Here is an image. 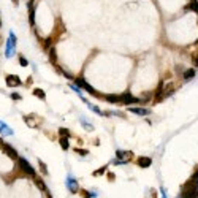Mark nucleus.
<instances>
[{"label": "nucleus", "instance_id": "9b49d317", "mask_svg": "<svg viewBox=\"0 0 198 198\" xmlns=\"http://www.w3.org/2000/svg\"><path fill=\"white\" fill-rule=\"evenodd\" d=\"M129 111L133 112V114H138V116H149L151 114V110H147V108H135V106H130Z\"/></svg>", "mask_w": 198, "mask_h": 198}, {"label": "nucleus", "instance_id": "f704fd0d", "mask_svg": "<svg viewBox=\"0 0 198 198\" xmlns=\"http://www.w3.org/2000/svg\"><path fill=\"white\" fill-rule=\"evenodd\" d=\"M160 193H162V198H168V197H166V192H165V187L160 189Z\"/></svg>", "mask_w": 198, "mask_h": 198}, {"label": "nucleus", "instance_id": "4c0bfd02", "mask_svg": "<svg viewBox=\"0 0 198 198\" xmlns=\"http://www.w3.org/2000/svg\"><path fill=\"white\" fill-rule=\"evenodd\" d=\"M13 3H14V5L18 6V5H19V0H13Z\"/></svg>", "mask_w": 198, "mask_h": 198}, {"label": "nucleus", "instance_id": "2eb2a0df", "mask_svg": "<svg viewBox=\"0 0 198 198\" xmlns=\"http://www.w3.org/2000/svg\"><path fill=\"white\" fill-rule=\"evenodd\" d=\"M197 75V71L193 68H189V70H185L184 73H182V78H184V81H190V79H193Z\"/></svg>", "mask_w": 198, "mask_h": 198}, {"label": "nucleus", "instance_id": "bb28decb", "mask_svg": "<svg viewBox=\"0 0 198 198\" xmlns=\"http://www.w3.org/2000/svg\"><path fill=\"white\" fill-rule=\"evenodd\" d=\"M75 152H76L78 155H81V157H86V155L89 154V151H86V149H79V147H75Z\"/></svg>", "mask_w": 198, "mask_h": 198}, {"label": "nucleus", "instance_id": "a878e982", "mask_svg": "<svg viewBox=\"0 0 198 198\" xmlns=\"http://www.w3.org/2000/svg\"><path fill=\"white\" fill-rule=\"evenodd\" d=\"M106 170H108L106 165L102 166V168H98V170H95V171H94V176H100V174H105V173H106Z\"/></svg>", "mask_w": 198, "mask_h": 198}, {"label": "nucleus", "instance_id": "f03ea898", "mask_svg": "<svg viewBox=\"0 0 198 198\" xmlns=\"http://www.w3.org/2000/svg\"><path fill=\"white\" fill-rule=\"evenodd\" d=\"M18 163H19V168L22 170V173H25L27 176H32V177L37 176V173H35V168L29 163V160H27V158L19 157V158H18Z\"/></svg>", "mask_w": 198, "mask_h": 198}, {"label": "nucleus", "instance_id": "f257e3e1", "mask_svg": "<svg viewBox=\"0 0 198 198\" xmlns=\"http://www.w3.org/2000/svg\"><path fill=\"white\" fill-rule=\"evenodd\" d=\"M75 84L78 87H81V89H84V91L87 92V94H91V95H94V97H97V98H102V94H98V92L95 91L94 87L91 86V84H87L86 81H84V78H75Z\"/></svg>", "mask_w": 198, "mask_h": 198}, {"label": "nucleus", "instance_id": "20e7f679", "mask_svg": "<svg viewBox=\"0 0 198 198\" xmlns=\"http://www.w3.org/2000/svg\"><path fill=\"white\" fill-rule=\"evenodd\" d=\"M121 103L124 105H133V103H146L143 98H135V97H132L130 92H124V94H121Z\"/></svg>", "mask_w": 198, "mask_h": 198}, {"label": "nucleus", "instance_id": "6e6552de", "mask_svg": "<svg viewBox=\"0 0 198 198\" xmlns=\"http://www.w3.org/2000/svg\"><path fill=\"white\" fill-rule=\"evenodd\" d=\"M27 8H29V24L32 27H35V3H33V0L27 2Z\"/></svg>", "mask_w": 198, "mask_h": 198}, {"label": "nucleus", "instance_id": "c85d7f7f", "mask_svg": "<svg viewBox=\"0 0 198 198\" xmlns=\"http://www.w3.org/2000/svg\"><path fill=\"white\" fill-rule=\"evenodd\" d=\"M19 65H21V67H27V65H29V60H27L24 56H19Z\"/></svg>", "mask_w": 198, "mask_h": 198}, {"label": "nucleus", "instance_id": "4468645a", "mask_svg": "<svg viewBox=\"0 0 198 198\" xmlns=\"http://www.w3.org/2000/svg\"><path fill=\"white\" fill-rule=\"evenodd\" d=\"M103 98L108 103H121V95H116V94H106L103 95Z\"/></svg>", "mask_w": 198, "mask_h": 198}, {"label": "nucleus", "instance_id": "f8f14e48", "mask_svg": "<svg viewBox=\"0 0 198 198\" xmlns=\"http://www.w3.org/2000/svg\"><path fill=\"white\" fill-rule=\"evenodd\" d=\"M136 163H138V166H141V168H149V166L152 165V158L151 157H138Z\"/></svg>", "mask_w": 198, "mask_h": 198}, {"label": "nucleus", "instance_id": "5701e85b", "mask_svg": "<svg viewBox=\"0 0 198 198\" xmlns=\"http://www.w3.org/2000/svg\"><path fill=\"white\" fill-rule=\"evenodd\" d=\"M86 105L89 106V110H92L94 112H97V114H100V116H103V111L100 110L98 106H95V105H92V103H89V102H86Z\"/></svg>", "mask_w": 198, "mask_h": 198}, {"label": "nucleus", "instance_id": "39448f33", "mask_svg": "<svg viewBox=\"0 0 198 198\" xmlns=\"http://www.w3.org/2000/svg\"><path fill=\"white\" fill-rule=\"evenodd\" d=\"M2 149H3V152L8 155L10 158H13V160H18V158H19L18 151L14 149V147L11 146V144H8V143H3V144H2Z\"/></svg>", "mask_w": 198, "mask_h": 198}, {"label": "nucleus", "instance_id": "a211bd4d", "mask_svg": "<svg viewBox=\"0 0 198 198\" xmlns=\"http://www.w3.org/2000/svg\"><path fill=\"white\" fill-rule=\"evenodd\" d=\"M48 51H49V60H51V64H52V65H57V54H56V48H52V46H51V48H49Z\"/></svg>", "mask_w": 198, "mask_h": 198}, {"label": "nucleus", "instance_id": "b1692460", "mask_svg": "<svg viewBox=\"0 0 198 198\" xmlns=\"http://www.w3.org/2000/svg\"><path fill=\"white\" fill-rule=\"evenodd\" d=\"M81 124L84 125V129H86L87 132H92V130H94V125H92L91 122H86V119H84V117H81Z\"/></svg>", "mask_w": 198, "mask_h": 198}, {"label": "nucleus", "instance_id": "dca6fc26", "mask_svg": "<svg viewBox=\"0 0 198 198\" xmlns=\"http://www.w3.org/2000/svg\"><path fill=\"white\" fill-rule=\"evenodd\" d=\"M59 144H60V147L64 151H68L70 149V139L67 136H60L59 138Z\"/></svg>", "mask_w": 198, "mask_h": 198}, {"label": "nucleus", "instance_id": "c756f323", "mask_svg": "<svg viewBox=\"0 0 198 198\" xmlns=\"http://www.w3.org/2000/svg\"><path fill=\"white\" fill-rule=\"evenodd\" d=\"M81 195H83L84 198H95V197H97V193H91V192H83V193H81Z\"/></svg>", "mask_w": 198, "mask_h": 198}, {"label": "nucleus", "instance_id": "6ab92c4d", "mask_svg": "<svg viewBox=\"0 0 198 198\" xmlns=\"http://www.w3.org/2000/svg\"><path fill=\"white\" fill-rule=\"evenodd\" d=\"M184 10H185V11H187V10H193V11L198 14V0H192L190 3H187V5H185Z\"/></svg>", "mask_w": 198, "mask_h": 198}, {"label": "nucleus", "instance_id": "c9c22d12", "mask_svg": "<svg viewBox=\"0 0 198 198\" xmlns=\"http://www.w3.org/2000/svg\"><path fill=\"white\" fill-rule=\"evenodd\" d=\"M108 177H110V181H114V174H112V173H108Z\"/></svg>", "mask_w": 198, "mask_h": 198}, {"label": "nucleus", "instance_id": "f3484780", "mask_svg": "<svg viewBox=\"0 0 198 198\" xmlns=\"http://www.w3.org/2000/svg\"><path fill=\"white\" fill-rule=\"evenodd\" d=\"M0 133H2V135H6V136H8V135H13V130L8 129V125H6L5 122L0 121Z\"/></svg>", "mask_w": 198, "mask_h": 198}, {"label": "nucleus", "instance_id": "72a5a7b5", "mask_svg": "<svg viewBox=\"0 0 198 198\" xmlns=\"http://www.w3.org/2000/svg\"><path fill=\"white\" fill-rule=\"evenodd\" d=\"M11 98H13V100H18V102H19V100H22V97L19 95L18 92H13V94H11Z\"/></svg>", "mask_w": 198, "mask_h": 198}, {"label": "nucleus", "instance_id": "473e14b6", "mask_svg": "<svg viewBox=\"0 0 198 198\" xmlns=\"http://www.w3.org/2000/svg\"><path fill=\"white\" fill-rule=\"evenodd\" d=\"M71 89H73V91H75V92H76V94H78V95H83V94H81V87H78V86H76V84H75V83H73V84H71Z\"/></svg>", "mask_w": 198, "mask_h": 198}, {"label": "nucleus", "instance_id": "e433bc0d", "mask_svg": "<svg viewBox=\"0 0 198 198\" xmlns=\"http://www.w3.org/2000/svg\"><path fill=\"white\" fill-rule=\"evenodd\" d=\"M174 70H176V71H177V73H181V71H182L181 65H176V67H174Z\"/></svg>", "mask_w": 198, "mask_h": 198}, {"label": "nucleus", "instance_id": "58836bf2", "mask_svg": "<svg viewBox=\"0 0 198 198\" xmlns=\"http://www.w3.org/2000/svg\"><path fill=\"white\" fill-rule=\"evenodd\" d=\"M2 144H3V139H2V138H0V146H2Z\"/></svg>", "mask_w": 198, "mask_h": 198}, {"label": "nucleus", "instance_id": "7ed1b4c3", "mask_svg": "<svg viewBox=\"0 0 198 198\" xmlns=\"http://www.w3.org/2000/svg\"><path fill=\"white\" fill-rule=\"evenodd\" d=\"M14 49H16V35H14L13 30H10V38H8V43H6V57H11L14 54Z\"/></svg>", "mask_w": 198, "mask_h": 198}, {"label": "nucleus", "instance_id": "7c9ffc66", "mask_svg": "<svg viewBox=\"0 0 198 198\" xmlns=\"http://www.w3.org/2000/svg\"><path fill=\"white\" fill-rule=\"evenodd\" d=\"M192 60H193V65H195V67H198V49H197L195 54H192Z\"/></svg>", "mask_w": 198, "mask_h": 198}, {"label": "nucleus", "instance_id": "412c9836", "mask_svg": "<svg viewBox=\"0 0 198 198\" xmlns=\"http://www.w3.org/2000/svg\"><path fill=\"white\" fill-rule=\"evenodd\" d=\"M54 67H56V70H57V71H59V73H60V75L64 76V78H67V79H73V76L70 75L68 71H65V70L62 68V67H59V65H54Z\"/></svg>", "mask_w": 198, "mask_h": 198}, {"label": "nucleus", "instance_id": "4be33fe9", "mask_svg": "<svg viewBox=\"0 0 198 198\" xmlns=\"http://www.w3.org/2000/svg\"><path fill=\"white\" fill-rule=\"evenodd\" d=\"M33 95L38 97V98H41V100H46V94H45L43 89H33Z\"/></svg>", "mask_w": 198, "mask_h": 198}, {"label": "nucleus", "instance_id": "2f4dec72", "mask_svg": "<svg viewBox=\"0 0 198 198\" xmlns=\"http://www.w3.org/2000/svg\"><path fill=\"white\" fill-rule=\"evenodd\" d=\"M38 163H40V168H41V171H43V174H48V168H46V165L41 160H38Z\"/></svg>", "mask_w": 198, "mask_h": 198}, {"label": "nucleus", "instance_id": "393cba45", "mask_svg": "<svg viewBox=\"0 0 198 198\" xmlns=\"http://www.w3.org/2000/svg\"><path fill=\"white\" fill-rule=\"evenodd\" d=\"M59 135H60V136H67V138H70V130L65 129V127H60V129H59Z\"/></svg>", "mask_w": 198, "mask_h": 198}, {"label": "nucleus", "instance_id": "ddd939ff", "mask_svg": "<svg viewBox=\"0 0 198 198\" xmlns=\"http://www.w3.org/2000/svg\"><path fill=\"white\" fill-rule=\"evenodd\" d=\"M174 92H176V86H174L173 83L166 84V86L163 87V98H166V97H170V95H173Z\"/></svg>", "mask_w": 198, "mask_h": 198}, {"label": "nucleus", "instance_id": "9d476101", "mask_svg": "<svg viewBox=\"0 0 198 198\" xmlns=\"http://www.w3.org/2000/svg\"><path fill=\"white\" fill-rule=\"evenodd\" d=\"M22 121H24L25 124H29V127L35 129V127H38V122H40V119H38L37 116H24V117H22Z\"/></svg>", "mask_w": 198, "mask_h": 198}, {"label": "nucleus", "instance_id": "1a4fd4ad", "mask_svg": "<svg viewBox=\"0 0 198 198\" xmlns=\"http://www.w3.org/2000/svg\"><path fill=\"white\" fill-rule=\"evenodd\" d=\"M116 157L119 158V160H122V162H129L132 157H133V152H130V151H117L116 152Z\"/></svg>", "mask_w": 198, "mask_h": 198}, {"label": "nucleus", "instance_id": "cd10ccee", "mask_svg": "<svg viewBox=\"0 0 198 198\" xmlns=\"http://www.w3.org/2000/svg\"><path fill=\"white\" fill-rule=\"evenodd\" d=\"M43 46H45L46 49L51 48V46H52V37H48V38H46V40L43 41Z\"/></svg>", "mask_w": 198, "mask_h": 198}, {"label": "nucleus", "instance_id": "0eeeda50", "mask_svg": "<svg viewBox=\"0 0 198 198\" xmlns=\"http://www.w3.org/2000/svg\"><path fill=\"white\" fill-rule=\"evenodd\" d=\"M67 187H68V190L71 193H76V192H79V184H78V181L75 179V177H71V176H68L67 177Z\"/></svg>", "mask_w": 198, "mask_h": 198}, {"label": "nucleus", "instance_id": "aec40b11", "mask_svg": "<svg viewBox=\"0 0 198 198\" xmlns=\"http://www.w3.org/2000/svg\"><path fill=\"white\" fill-rule=\"evenodd\" d=\"M35 185H37V187H40L45 193H48V187H46V184L43 182V179H41V177H35Z\"/></svg>", "mask_w": 198, "mask_h": 198}, {"label": "nucleus", "instance_id": "423d86ee", "mask_svg": "<svg viewBox=\"0 0 198 198\" xmlns=\"http://www.w3.org/2000/svg\"><path fill=\"white\" fill-rule=\"evenodd\" d=\"M5 81H6V86H8V87H18V86H21V84H22L21 78H19L18 75H8L5 78Z\"/></svg>", "mask_w": 198, "mask_h": 198}]
</instances>
